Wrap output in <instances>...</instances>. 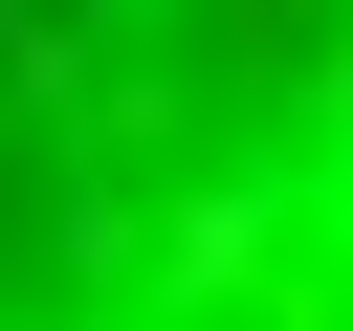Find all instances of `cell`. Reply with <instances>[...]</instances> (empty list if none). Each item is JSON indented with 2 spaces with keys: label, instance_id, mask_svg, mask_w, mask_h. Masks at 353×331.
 I'll use <instances>...</instances> for the list:
<instances>
[{
  "label": "cell",
  "instance_id": "6da1fadb",
  "mask_svg": "<svg viewBox=\"0 0 353 331\" xmlns=\"http://www.w3.org/2000/svg\"><path fill=\"white\" fill-rule=\"evenodd\" d=\"M0 331H353V0H0Z\"/></svg>",
  "mask_w": 353,
  "mask_h": 331
}]
</instances>
